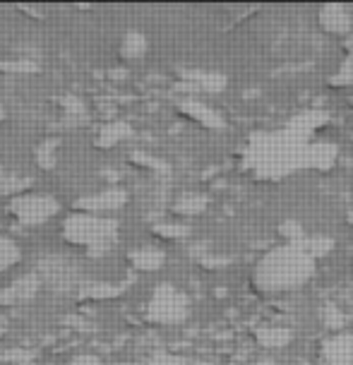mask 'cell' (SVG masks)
Instances as JSON below:
<instances>
[{
    "label": "cell",
    "mask_w": 353,
    "mask_h": 365,
    "mask_svg": "<svg viewBox=\"0 0 353 365\" xmlns=\"http://www.w3.org/2000/svg\"><path fill=\"white\" fill-rule=\"evenodd\" d=\"M116 228H118V224L113 219L96 217V214L75 212L65 219L63 238H65V243L84 247L89 255L99 257L116 243V236H118Z\"/></svg>",
    "instance_id": "1"
},
{
    "label": "cell",
    "mask_w": 353,
    "mask_h": 365,
    "mask_svg": "<svg viewBox=\"0 0 353 365\" xmlns=\"http://www.w3.org/2000/svg\"><path fill=\"white\" fill-rule=\"evenodd\" d=\"M58 210H61L58 200H53L51 195H41V192L17 195L8 205V212L15 217L17 224H22V226L44 224V221H48Z\"/></svg>",
    "instance_id": "2"
},
{
    "label": "cell",
    "mask_w": 353,
    "mask_h": 365,
    "mask_svg": "<svg viewBox=\"0 0 353 365\" xmlns=\"http://www.w3.org/2000/svg\"><path fill=\"white\" fill-rule=\"evenodd\" d=\"M123 200H126L123 190L108 187V190H103V192H94V195H89V197L77 200L75 202V212L96 214V217H101L103 212H111V210H116V207H121Z\"/></svg>",
    "instance_id": "3"
},
{
    "label": "cell",
    "mask_w": 353,
    "mask_h": 365,
    "mask_svg": "<svg viewBox=\"0 0 353 365\" xmlns=\"http://www.w3.org/2000/svg\"><path fill=\"white\" fill-rule=\"evenodd\" d=\"M39 289H41V277H39V274H24V277L15 279L8 289L0 291V305L29 301V298L36 296Z\"/></svg>",
    "instance_id": "4"
},
{
    "label": "cell",
    "mask_w": 353,
    "mask_h": 365,
    "mask_svg": "<svg viewBox=\"0 0 353 365\" xmlns=\"http://www.w3.org/2000/svg\"><path fill=\"white\" fill-rule=\"evenodd\" d=\"M19 255H22V252H19L15 240L0 236V272L8 269V267H12V264H17Z\"/></svg>",
    "instance_id": "5"
},
{
    "label": "cell",
    "mask_w": 353,
    "mask_h": 365,
    "mask_svg": "<svg viewBox=\"0 0 353 365\" xmlns=\"http://www.w3.org/2000/svg\"><path fill=\"white\" fill-rule=\"evenodd\" d=\"M24 187H29V178H17V175H12V173H0V195L24 192Z\"/></svg>",
    "instance_id": "6"
},
{
    "label": "cell",
    "mask_w": 353,
    "mask_h": 365,
    "mask_svg": "<svg viewBox=\"0 0 353 365\" xmlns=\"http://www.w3.org/2000/svg\"><path fill=\"white\" fill-rule=\"evenodd\" d=\"M56 140H46L41 147L36 149V164L41 168H53L56 166Z\"/></svg>",
    "instance_id": "7"
},
{
    "label": "cell",
    "mask_w": 353,
    "mask_h": 365,
    "mask_svg": "<svg viewBox=\"0 0 353 365\" xmlns=\"http://www.w3.org/2000/svg\"><path fill=\"white\" fill-rule=\"evenodd\" d=\"M142 46H145V41H142L140 34H128L126 43H123V53L130 56V58H135L142 51Z\"/></svg>",
    "instance_id": "8"
},
{
    "label": "cell",
    "mask_w": 353,
    "mask_h": 365,
    "mask_svg": "<svg viewBox=\"0 0 353 365\" xmlns=\"http://www.w3.org/2000/svg\"><path fill=\"white\" fill-rule=\"evenodd\" d=\"M73 365H101V361L91 354H84V356H77L73 361Z\"/></svg>",
    "instance_id": "9"
},
{
    "label": "cell",
    "mask_w": 353,
    "mask_h": 365,
    "mask_svg": "<svg viewBox=\"0 0 353 365\" xmlns=\"http://www.w3.org/2000/svg\"><path fill=\"white\" fill-rule=\"evenodd\" d=\"M3 113H5V110H3V106H0V118H3Z\"/></svg>",
    "instance_id": "10"
},
{
    "label": "cell",
    "mask_w": 353,
    "mask_h": 365,
    "mask_svg": "<svg viewBox=\"0 0 353 365\" xmlns=\"http://www.w3.org/2000/svg\"><path fill=\"white\" fill-rule=\"evenodd\" d=\"M0 173H3V171H0Z\"/></svg>",
    "instance_id": "11"
}]
</instances>
